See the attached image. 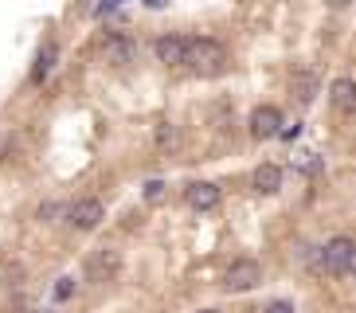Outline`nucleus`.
<instances>
[{
  "mask_svg": "<svg viewBox=\"0 0 356 313\" xmlns=\"http://www.w3.org/2000/svg\"><path fill=\"white\" fill-rule=\"evenodd\" d=\"M184 67H192L204 79L227 71V47L216 40H184Z\"/></svg>",
  "mask_w": 356,
  "mask_h": 313,
  "instance_id": "obj_1",
  "label": "nucleus"
},
{
  "mask_svg": "<svg viewBox=\"0 0 356 313\" xmlns=\"http://www.w3.org/2000/svg\"><path fill=\"white\" fill-rule=\"evenodd\" d=\"M356 266V247L348 235H337V239L325 243V271L337 274V278H348Z\"/></svg>",
  "mask_w": 356,
  "mask_h": 313,
  "instance_id": "obj_2",
  "label": "nucleus"
},
{
  "mask_svg": "<svg viewBox=\"0 0 356 313\" xmlns=\"http://www.w3.org/2000/svg\"><path fill=\"white\" fill-rule=\"evenodd\" d=\"M262 282V266L254 259H239V262H231L227 274H223V290L227 294H243V290H254Z\"/></svg>",
  "mask_w": 356,
  "mask_h": 313,
  "instance_id": "obj_3",
  "label": "nucleus"
},
{
  "mask_svg": "<svg viewBox=\"0 0 356 313\" xmlns=\"http://www.w3.org/2000/svg\"><path fill=\"white\" fill-rule=\"evenodd\" d=\"M67 219H71V227H79V231H95L106 219V208H102V200H79V204L67 208Z\"/></svg>",
  "mask_w": 356,
  "mask_h": 313,
  "instance_id": "obj_4",
  "label": "nucleus"
},
{
  "mask_svg": "<svg viewBox=\"0 0 356 313\" xmlns=\"http://www.w3.org/2000/svg\"><path fill=\"white\" fill-rule=\"evenodd\" d=\"M102 55H106V63H114V67H129V63H137V43L129 40V35H122V31H114V35L106 40Z\"/></svg>",
  "mask_w": 356,
  "mask_h": 313,
  "instance_id": "obj_5",
  "label": "nucleus"
},
{
  "mask_svg": "<svg viewBox=\"0 0 356 313\" xmlns=\"http://www.w3.org/2000/svg\"><path fill=\"white\" fill-rule=\"evenodd\" d=\"M118 266H122L118 250H95V255L86 259V278L90 282H110L118 274Z\"/></svg>",
  "mask_w": 356,
  "mask_h": 313,
  "instance_id": "obj_6",
  "label": "nucleus"
},
{
  "mask_svg": "<svg viewBox=\"0 0 356 313\" xmlns=\"http://www.w3.org/2000/svg\"><path fill=\"white\" fill-rule=\"evenodd\" d=\"M278 125H282V114H278L274 106H259V110L251 114V134L259 137V141L278 137Z\"/></svg>",
  "mask_w": 356,
  "mask_h": 313,
  "instance_id": "obj_7",
  "label": "nucleus"
},
{
  "mask_svg": "<svg viewBox=\"0 0 356 313\" xmlns=\"http://www.w3.org/2000/svg\"><path fill=\"white\" fill-rule=\"evenodd\" d=\"M184 200H188V208H196V211H211L220 204V188L208 184V180H196V184L184 188Z\"/></svg>",
  "mask_w": 356,
  "mask_h": 313,
  "instance_id": "obj_8",
  "label": "nucleus"
},
{
  "mask_svg": "<svg viewBox=\"0 0 356 313\" xmlns=\"http://www.w3.org/2000/svg\"><path fill=\"white\" fill-rule=\"evenodd\" d=\"M153 51H157V59L165 63V67H180V63H184V35H161V40L153 43Z\"/></svg>",
  "mask_w": 356,
  "mask_h": 313,
  "instance_id": "obj_9",
  "label": "nucleus"
},
{
  "mask_svg": "<svg viewBox=\"0 0 356 313\" xmlns=\"http://www.w3.org/2000/svg\"><path fill=\"white\" fill-rule=\"evenodd\" d=\"M254 192H262V196H274L278 188H282V168L278 165H259L254 168V177H251Z\"/></svg>",
  "mask_w": 356,
  "mask_h": 313,
  "instance_id": "obj_10",
  "label": "nucleus"
},
{
  "mask_svg": "<svg viewBox=\"0 0 356 313\" xmlns=\"http://www.w3.org/2000/svg\"><path fill=\"white\" fill-rule=\"evenodd\" d=\"M329 98H333V106L341 110V114H353V110H356V86H353V79H337V83L329 86Z\"/></svg>",
  "mask_w": 356,
  "mask_h": 313,
  "instance_id": "obj_11",
  "label": "nucleus"
},
{
  "mask_svg": "<svg viewBox=\"0 0 356 313\" xmlns=\"http://www.w3.org/2000/svg\"><path fill=\"white\" fill-rule=\"evenodd\" d=\"M293 94H298V102L302 106H309L317 98V79L309 71H302V74H293Z\"/></svg>",
  "mask_w": 356,
  "mask_h": 313,
  "instance_id": "obj_12",
  "label": "nucleus"
},
{
  "mask_svg": "<svg viewBox=\"0 0 356 313\" xmlns=\"http://www.w3.org/2000/svg\"><path fill=\"white\" fill-rule=\"evenodd\" d=\"M55 43H43L40 47V55H35V71H32V79L35 83H43V79H47V74H51V67H55Z\"/></svg>",
  "mask_w": 356,
  "mask_h": 313,
  "instance_id": "obj_13",
  "label": "nucleus"
},
{
  "mask_svg": "<svg viewBox=\"0 0 356 313\" xmlns=\"http://www.w3.org/2000/svg\"><path fill=\"white\" fill-rule=\"evenodd\" d=\"M157 145H161V149H172V145H177V125H168V122L157 125Z\"/></svg>",
  "mask_w": 356,
  "mask_h": 313,
  "instance_id": "obj_14",
  "label": "nucleus"
},
{
  "mask_svg": "<svg viewBox=\"0 0 356 313\" xmlns=\"http://www.w3.org/2000/svg\"><path fill=\"white\" fill-rule=\"evenodd\" d=\"M165 196H168L165 180H149V184H145V200H149V204H161Z\"/></svg>",
  "mask_w": 356,
  "mask_h": 313,
  "instance_id": "obj_15",
  "label": "nucleus"
},
{
  "mask_svg": "<svg viewBox=\"0 0 356 313\" xmlns=\"http://www.w3.org/2000/svg\"><path fill=\"white\" fill-rule=\"evenodd\" d=\"M293 165L302 168V172H317L321 161H317V153H298V156H293Z\"/></svg>",
  "mask_w": 356,
  "mask_h": 313,
  "instance_id": "obj_16",
  "label": "nucleus"
},
{
  "mask_svg": "<svg viewBox=\"0 0 356 313\" xmlns=\"http://www.w3.org/2000/svg\"><path fill=\"white\" fill-rule=\"evenodd\" d=\"M71 294H74V278H59V286H55V298H59V302H67Z\"/></svg>",
  "mask_w": 356,
  "mask_h": 313,
  "instance_id": "obj_17",
  "label": "nucleus"
},
{
  "mask_svg": "<svg viewBox=\"0 0 356 313\" xmlns=\"http://www.w3.org/2000/svg\"><path fill=\"white\" fill-rule=\"evenodd\" d=\"M262 313H293V305H290V302H270Z\"/></svg>",
  "mask_w": 356,
  "mask_h": 313,
  "instance_id": "obj_18",
  "label": "nucleus"
},
{
  "mask_svg": "<svg viewBox=\"0 0 356 313\" xmlns=\"http://www.w3.org/2000/svg\"><path fill=\"white\" fill-rule=\"evenodd\" d=\"M329 8H348V0H325Z\"/></svg>",
  "mask_w": 356,
  "mask_h": 313,
  "instance_id": "obj_19",
  "label": "nucleus"
},
{
  "mask_svg": "<svg viewBox=\"0 0 356 313\" xmlns=\"http://www.w3.org/2000/svg\"><path fill=\"white\" fill-rule=\"evenodd\" d=\"M145 4H149V8H165L168 0H145Z\"/></svg>",
  "mask_w": 356,
  "mask_h": 313,
  "instance_id": "obj_20",
  "label": "nucleus"
},
{
  "mask_svg": "<svg viewBox=\"0 0 356 313\" xmlns=\"http://www.w3.org/2000/svg\"><path fill=\"white\" fill-rule=\"evenodd\" d=\"M200 313H216V310H200Z\"/></svg>",
  "mask_w": 356,
  "mask_h": 313,
  "instance_id": "obj_21",
  "label": "nucleus"
}]
</instances>
